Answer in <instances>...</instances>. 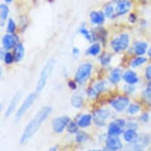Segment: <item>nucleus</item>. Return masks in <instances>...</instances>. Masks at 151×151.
Masks as SVG:
<instances>
[{
    "label": "nucleus",
    "mask_w": 151,
    "mask_h": 151,
    "mask_svg": "<svg viewBox=\"0 0 151 151\" xmlns=\"http://www.w3.org/2000/svg\"><path fill=\"white\" fill-rule=\"evenodd\" d=\"M100 51V45L99 44H94L88 48V49L87 51V52L88 54H90L92 55H96L99 54Z\"/></svg>",
    "instance_id": "nucleus-21"
},
{
    "label": "nucleus",
    "mask_w": 151,
    "mask_h": 151,
    "mask_svg": "<svg viewBox=\"0 0 151 151\" xmlns=\"http://www.w3.org/2000/svg\"><path fill=\"white\" fill-rule=\"evenodd\" d=\"M146 61V58L142 57H139L135 58L131 63L132 67H137Z\"/></svg>",
    "instance_id": "nucleus-26"
},
{
    "label": "nucleus",
    "mask_w": 151,
    "mask_h": 151,
    "mask_svg": "<svg viewBox=\"0 0 151 151\" xmlns=\"http://www.w3.org/2000/svg\"><path fill=\"white\" fill-rule=\"evenodd\" d=\"M4 61L6 64H9L12 63L14 60V57L10 52H6L4 54Z\"/></svg>",
    "instance_id": "nucleus-30"
},
{
    "label": "nucleus",
    "mask_w": 151,
    "mask_h": 151,
    "mask_svg": "<svg viewBox=\"0 0 151 151\" xmlns=\"http://www.w3.org/2000/svg\"><path fill=\"white\" fill-rule=\"evenodd\" d=\"M90 15L91 21L93 24H101L104 21V15L101 12L92 11Z\"/></svg>",
    "instance_id": "nucleus-14"
},
{
    "label": "nucleus",
    "mask_w": 151,
    "mask_h": 151,
    "mask_svg": "<svg viewBox=\"0 0 151 151\" xmlns=\"http://www.w3.org/2000/svg\"><path fill=\"white\" fill-rule=\"evenodd\" d=\"M54 64L55 61L53 59H51L47 63L46 65L43 68L36 87V91L37 93H40L44 88L46 84L47 80L53 69Z\"/></svg>",
    "instance_id": "nucleus-2"
},
{
    "label": "nucleus",
    "mask_w": 151,
    "mask_h": 151,
    "mask_svg": "<svg viewBox=\"0 0 151 151\" xmlns=\"http://www.w3.org/2000/svg\"><path fill=\"white\" fill-rule=\"evenodd\" d=\"M125 125V122L122 119H117L111 122L108 127L109 135H119L122 132V128Z\"/></svg>",
    "instance_id": "nucleus-7"
},
{
    "label": "nucleus",
    "mask_w": 151,
    "mask_h": 151,
    "mask_svg": "<svg viewBox=\"0 0 151 151\" xmlns=\"http://www.w3.org/2000/svg\"><path fill=\"white\" fill-rule=\"evenodd\" d=\"M110 58H111V56H110V54H103L101 57L100 61H101V63L103 65H106V64H108L110 62Z\"/></svg>",
    "instance_id": "nucleus-32"
},
{
    "label": "nucleus",
    "mask_w": 151,
    "mask_h": 151,
    "mask_svg": "<svg viewBox=\"0 0 151 151\" xmlns=\"http://www.w3.org/2000/svg\"><path fill=\"white\" fill-rule=\"evenodd\" d=\"M51 108L48 106L42 107L30 121L26 126L22 136L21 137L20 143L22 145L26 143L31 137L35 134L38 129L47 118L51 112Z\"/></svg>",
    "instance_id": "nucleus-1"
},
{
    "label": "nucleus",
    "mask_w": 151,
    "mask_h": 151,
    "mask_svg": "<svg viewBox=\"0 0 151 151\" xmlns=\"http://www.w3.org/2000/svg\"><path fill=\"white\" fill-rule=\"evenodd\" d=\"M36 98V96L34 93L30 94L28 97L26 98L19 110H18L17 114H16V117L17 119H19L27 111V110L30 107V106L32 105V104L34 103Z\"/></svg>",
    "instance_id": "nucleus-6"
},
{
    "label": "nucleus",
    "mask_w": 151,
    "mask_h": 151,
    "mask_svg": "<svg viewBox=\"0 0 151 151\" xmlns=\"http://www.w3.org/2000/svg\"><path fill=\"white\" fill-rule=\"evenodd\" d=\"M68 86L70 87V88H71L73 90H75L76 88V87H77V86H76V84L75 83V82L72 81H69Z\"/></svg>",
    "instance_id": "nucleus-37"
},
{
    "label": "nucleus",
    "mask_w": 151,
    "mask_h": 151,
    "mask_svg": "<svg viewBox=\"0 0 151 151\" xmlns=\"http://www.w3.org/2000/svg\"><path fill=\"white\" fill-rule=\"evenodd\" d=\"M0 9H1V12H0L1 19L2 21H4L6 19L8 15V12H9L8 7L5 4H1L0 5Z\"/></svg>",
    "instance_id": "nucleus-22"
},
{
    "label": "nucleus",
    "mask_w": 151,
    "mask_h": 151,
    "mask_svg": "<svg viewBox=\"0 0 151 151\" xmlns=\"http://www.w3.org/2000/svg\"><path fill=\"white\" fill-rule=\"evenodd\" d=\"M15 42L16 38L12 35L6 34L2 38L3 46L6 50L12 48L15 45Z\"/></svg>",
    "instance_id": "nucleus-12"
},
{
    "label": "nucleus",
    "mask_w": 151,
    "mask_h": 151,
    "mask_svg": "<svg viewBox=\"0 0 151 151\" xmlns=\"http://www.w3.org/2000/svg\"><path fill=\"white\" fill-rule=\"evenodd\" d=\"M141 120L143 122H146L148 119H149V116L147 114H142V116H141Z\"/></svg>",
    "instance_id": "nucleus-38"
},
{
    "label": "nucleus",
    "mask_w": 151,
    "mask_h": 151,
    "mask_svg": "<svg viewBox=\"0 0 151 151\" xmlns=\"http://www.w3.org/2000/svg\"><path fill=\"white\" fill-rule=\"evenodd\" d=\"M15 28H16V26L14 21L11 18H10L8 20V22L7 31L10 33H13L15 30Z\"/></svg>",
    "instance_id": "nucleus-29"
},
{
    "label": "nucleus",
    "mask_w": 151,
    "mask_h": 151,
    "mask_svg": "<svg viewBox=\"0 0 151 151\" xmlns=\"http://www.w3.org/2000/svg\"><path fill=\"white\" fill-rule=\"evenodd\" d=\"M146 76L147 79L151 80V65L147 67L146 70Z\"/></svg>",
    "instance_id": "nucleus-35"
},
{
    "label": "nucleus",
    "mask_w": 151,
    "mask_h": 151,
    "mask_svg": "<svg viewBox=\"0 0 151 151\" xmlns=\"http://www.w3.org/2000/svg\"><path fill=\"white\" fill-rule=\"evenodd\" d=\"M147 45L146 42H139L135 44L134 51L136 54L137 55H142L145 54L146 50L147 49Z\"/></svg>",
    "instance_id": "nucleus-20"
},
{
    "label": "nucleus",
    "mask_w": 151,
    "mask_h": 151,
    "mask_svg": "<svg viewBox=\"0 0 151 151\" xmlns=\"http://www.w3.org/2000/svg\"><path fill=\"white\" fill-rule=\"evenodd\" d=\"M83 99L80 96H74L71 99V103L75 107H80L83 104Z\"/></svg>",
    "instance_id": "nucleus-24"
},
{
    "label": "nucleus",
    "mask_w": 151,
    "mask_h": 151,
    "mask_svg": "<svg viewBox=\"0 0 151 151\" xmlns=\"http://www.w3.org/2000/svg\"><path fill=\"white\" fill-rule=\"evenodd\" d=\"M5 2H11L12 0H4Z\"/></svg>",
    "instance_id": "nucleus-42"
},
{
    "label": "nucleus",
    "mask_w": 151,
    "mask_h": 151,
    "mask_svg": "<svg viewBox=\"0 0 151 151\" xmlns=\"http://www.w3.org/2000/svg\"><path fill=\"white\" fill-rule=\"evenodd\" d=\"M123 80L128 84H133L137 82L138 78L136 74L131 70L127 71L123 76Z\"/></svg>",
    "instance_id": "nucleus-15"
},
{
    "label": "nucleus",
    "mask_w": 151,
    "mask_h": 151,
    "mask_svg": "<svg viewBox=\"0 0 151 151\" xmlns=\"http://www.w3.org/2000/svg\"><path fill=\"white\" fill-rule=\"evenodd\" d=\"M20 97H21V94L19 93H17L13 97V98L11 100V101L7 108V110L6 111L5 115L6 117L10 116L12 114V113L14 111V110H15V109L17 105L18 101L19 100Z\"/></svg>",
    "instance_id": "nucleus-13"
},
{
    "label": "nucleus",
    "mask_w": 151,
    "mask_h": 151,
    "mask_svg": "<svg viewBox=\"0 0 151 151\" xmlns=\"http://www.w3.org/2000/svg\"><path fill=\"white\" fill-rule=\"evenodd\" d=\"M78 124H77L74 122H70L67 125V130L69 133H75L78 131Z\"/></svg>",
    "instance_id": "nucleus-25"
},
{
    "label": "nucleus",
    "mask_w": 151,
    "mask_h": 151,
    "mask_svg": "<svg viewBox=\"0 0 151 151\" xmlns=\"http://www.w3.org/2000/svg\"><path fill=\"white\" fill-rule=\"evenodd\" d=\"M122 76V71L120 70L117 68L113 70L110 75L109 80L113 84L117 83L121 78Z\"/></svg>",
    "instance_id": "nucleus-18"
},
{
    "label": "nucleus",
    "mask_w": 151,
    "mask_h": 151,
    "mask_svg": "<svg viewBox=\"0 0 151 151\" xmlns=\"http://www.w3.org/2000/svg\"><path fill=\"white\" fill-rule=\"evenodd\" d=\"M124 88V90H126L128 93L132 92L134 90V87L132 84H129V85L125 86Z\"/></svg>",
    "instance_id": "nucleus-34"
},
{
    "label": "nucleus",
    "mask_w": 151,
    "mask_h": 151,
    "mask_svg": "<svg viewBox=\"0 0 151 151\" xmlns=\"http://www.w3.org/2000/svg\"><path fill=\"white\" fill-rule=\"evenodd\" d=\"M124 139L128 142H135L138 139V135L134 129H130L123 134Z\"/></svg>",
    "instance_id": "nucleus-17"
},
{
    "label": "nucleus",
    "mask_w": 151,
    "mask_h": 151,
    "mask_svg": "<svg viewBox=\"0 0 151 151\" xmlns=\"http://www.w3.org/2000/svg\"><path fill=\"white\" fill-rule=\"evenodd\" d=\"M96 90L94 88H90L88 90V94L90 96H94L95 95L97 94V92H96Z\"/></svg>",
    "instance_id": "nucleus-36"
},
{
    "label": "nucleus",
    "mask_w": 151,
    "mask_h": 151,
    "mask_svg": "<svg viewBox=\"0 0 151 151\" xmlns=\"http://www.w3.org/2000/svg\"><path fill=\"white\" fill-rule=\"evenodd\" d=\"M70 122V119L68 116H63L55 118L52 122V127L53 130L57 133H61L65 127L67 126Z\"/></svg>",
    "instance_id": "nucleus-5"
},
{
    "label": "nucleus",
    "mask_w": 151,
    "mask_h": 151,
    "mask_svg": "<svg viewBox=\"0 0 151 151\" xmlns=\"http://www.w3.org/2000/svg\"><path fill=\"white\" fill-rule=\"evenodd\" d=\"M129 38L127 34H121L119 37L113 40L111 42L112 48L116 52H119L126 49L129 45Z\"/></svg>",
    "instance_id": "nucleus-3"
},
{
    "label": "nucleus",
    "mask_w": 151,
    "mask_h": 151,
    "mask_svg": "<svg viewBox=\"0 0 151 151\" xmlns=\"http://www.w3.org/2000/svg\"><path fill=\"white\" fill-rule=\"evenodd\" d=\"M148 54L150 57H151V47L149 48V50L148 51Z\"/></svg>",
    "instance_id": "nucleus-41"
},
{
    "label": "nucleus",
    "mask_w": 151,
    "mask_h": 151,
    "mask_svg": "<svg viewBox=\"0 0 151 151\" xmlns=\"http://www.w3.org/2000/svg\"><path fill=\"white\" fill-rule=\"evenodd\" d=\"M80 32L88 40L92 41L93 40V37L92 35L89 32V31L86 29L85 28H81L80 29Z\"/></svg>",
    "instance_id": "nucleus-27"
},
{
    "label": "nucleus",
    "mask_w": 151,
    "mask_h": 151,
    "mask_svg": "<svg viewBox=\"0 0 151 151\" xmlns=\"http://www.w3.org/2000/svg\"><path fill=\"white\" fill-rule=\"evenodd\" d=\"M106 88V83L103 81V82H100L98 84H97L95 86V89L97 91H104V90Z\"/></svg>",
    "instance_id": "nucleus-33"
},
{
    "label": "nucleus",
    "mask_w": 151,
    "mask_h": 151,
    "mask_svg": "<svg viewBox=\"0 0 151 151\" xmlns=\"http://www.w3.org/2000/svg\"><path fill=\"white\" fill-rule=\"evenodd\" d=\"M109 111L106 109H100L96 110L93 114L94 123L98 126H104L105 120L109 116Z\"/></svg>",
    "instance_id": "nucleus-8"
},
{
    "label": "nucleus",
    "mask_w": 151,
    "mask_h": 151,
    "mask_svg": "<svg viewBox=\"0 0 151 151\" xmlns=\"http://www.w3.org/2000/svg\"><path fill=\"white\" fill-rule=\"evenodd\" d=\"M88 135L86 133L81 131V132H77L76 139L77 142L81 143L86 141L88 139Z\"/></svg>",
    "instance_id": "nucleus-23"
},
{
    "label": "nucleus",
    "mask_w": 151,
    "mask_h": 151,
    "mask_svg": "<svg viewBox=\"0 0 151 151\" xmlns=\"http://www.w3.org/2000/svg\"><path fill=\"white\" fill-rule=\"evenodd\" d=\"M139 110H140V107L139 105L132 104L129 106V107L128 108V112L130 114H136V113H137L139 111Z\"/></svg>",
    "instance_id": "nucleus-28"
},
{
    "label": "nucleus",
    "mask_w": 151,
    "mask_h": 151,
    "mask_svg": "<svg viewBox=\"0 0 151 151\" xmlns=\"http://www.w3.org/2000/svg\"><path fill=\"white\" fill-rule=\"evenodd\" d=\"M131 8V3L128 0H120L116 5V11L118 15H122L126 14Z\"/></svg>",
    "instance_id": "nucleus-11"
},
{
    "label": "nucleus",
    "mask_w": 151,
    "mask_h": 151,
    "mask_svg": "<svg viewBox=\"0 0 151 151\" xmlns=\"http://www.w3.org/2000/svg\"><path fill=\"white\" fill-rule=\"evenodd\" d=\"M78 52H79V50H78V48H73V53L74 54H78Z\"/></svg>",
    "instance_id": "nucleus-39"
},
{
    "label": "nucleus",
    "mask_w": 151,
    "mask_h": 151,
    "mask_svg": "<svg viewBox=\"0 0 151 151\" xmlns=\"http://www.w3.org/2000/svg\"><path fill=\"white\" fill-rule=\"evenodd\" d=\"M105 15L109 17V18H113L114 17V10L112 6H107L105 8Z\"/></svg>",
    "instance_id": "nucleus-31"
},
{
    "label": "nucleus",
    "mask_w": 151,
    "mask_h": 151,
    "mask_svg": "<svg viewBox=\"0 0 151 151\" xmlns=\"http://www.w3.org/2000/svg\"><path fill=\"white\" fill-rule=\"evenodd\" d=\"M147 90L149 91V92H151V81L148 84Z\"/></svg>",
    "instance_id": "nucleus-40"
},
{
    "label": "nucleus",
    "mask_w": 151,
    "mask_h": 151,
    "mask_svg": "<svg viewBox=\"0 0 151 151\" xmlns=\"http://www.w3.org/2000/svg\"><path fill=\"white\" fill-rule=\"evenodd\" d=\"M24 55V48L22 44H18L15 46L14 50V60L18 62L22 60Z\"/></svg>",
    "instance_id": "nucleus-16"
},
{
    "label": "nucleus",
    "mask_w": 151,
    "mask_h": 151,
    "mask_svg": "<svg viewBox=\"0 0 151 151\" xmlns=\"http://www.w3.org/2000/svg\"><path fill=\"white\" fill-rule=\"evenodd\" d=\"M92 117L90 114H85L82 116L78 120L77 124L78 126L81 127H86L90 125Z\"/></svg>",
    "instance_id": "nucleus-19"
},
{
    "label": "nucleus",
    "mask_w": 151,
    "mask_h": 151,
    "mask_svg": "<svg viewBox=\"0 0 151 151\" xmlns=\"http://www.w3.org/2000/svg\"><path fill=\"white\" fill-rule=\"evenodd\" d=\"M92 69V65L90 63H86L81 65L78 68L75 78L76 81L81 83L84 82L90 76Z\"/></svg>",
    "instance_id": "nucleus-4"
},
{
    "label": "nucleus",
    "mask_w": 151,
    "mask_h": 151,
    "mask_svg": "<svg viewBox=\"0 0 151 151\" xmlns=\"http://www.w3.org/2000/svg\"><path fill=\"white\" fill-rule=\"evenodd\" d=\"M107 147L111 150H118L122 147V144L119 138L116 135H109L106 139Z\"/></svg>",
    "instance_id": "nucleus-9"
},
{
    "label": "nucleus",
    "mask_w": 151,
    "mask_h": 151,
    "mask_svg": "<svg viewBox=\"0 0 151 151\" xmlns=\"http://www.w3.org/2000/svg\"><path fill=\"white\" fill-rule=\"evenodd\" d=\"M129 104V100L125 97H119L111 103L112 107L117 111H121L124 110Z\"/></svg>",
    "instance_id": "nucleus-10"
}]
</instances>
